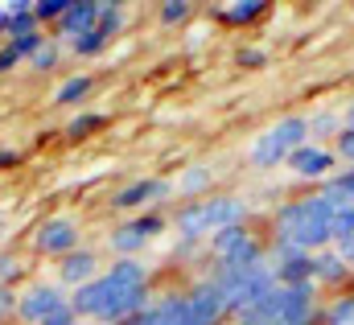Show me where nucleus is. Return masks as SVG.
I'll return each instance as SVG.
<instances>
[{"label": "nucleus", "instance_id": "nucleus-1", "mask_svg": "<svg viewBox=\"0 0 354 325\" xmlns=\"http://www.w3.org/2000/svg\"><path fill=\"white\" fill-rule=\"evenodd\" d=\"M153 301V284H149V268L140 259H111L91 284L71 292V309L79 313V322L91 325H124L136 313H145Z\"/></svg>", "mask_w": 354, "mask_h": 325}, {"label": "nucleus", "instance_id": "nucleus-2", "mask_svg": "<svg viewBox=\"0 0 354 325\" xmlns=\"http://www.w3.org/2000/svg\"><path fill=\"white\" fill-rule=\"evenodd\" d=\"M334 202L313 189V194H297V198H284L276 210H272V243H288L301 247L309 255L334 247Z\"/></svg>", "mask_w": 354, "mask_h": 325}, {"label": "nucleus", "instance_id": "nucleus-3", "mask_svg": "<svg viewBox=\"0 0 354 325\" xmlns=\"http://www.w3.org/2000/svg\"><path fill=\"white\" fill-rule=\"evenodd\" d=\"M227 317L231 313H227L218 288L202 276V280H194L181 292L174 288V292L153 297L145 313H136L132 322H124V325H223Z\"/></svg>", "mask_w": 354, "mask_h": 325}, {"label": "nucleus", "instance_id": "nucleus-4", "mask_svg": "<svg viewBox=\"0 0 354 325\" xmlns=\"http://www.w3.org/2000/svg\"><path fill=\"white\" fill-rule=\"evenodd\" d=\"M235 223H252V206L235 194H210L206 202H181L169 214V227L181 235V243L189 247H198L214 231L235 227Z\"/></svg>", "mask_w": 354, "mask_h": 325}, {"label": "nucleus", "instance_id": "nucleus-5", "mask_svg": "<svg viewBox=\"0 0 354 325\" xmlns=\"http://www.w3.org/2000/svg\"><path fill=\"white\" fill-rule=\"evenodd\" d=\"M243 322L256 325H317L322 317V288L305 284V288H272L264 301L248 313H239Z\"/></svg>", "mask_w": 354, "mask_h": 325}, {"label": "nucleus", "instance_id": "nucleus-6", "mask_svg": "<svg viewBox=\"0 0 354 325\" xmlns=\"http://www.w3.org/2000/svg\"><path fill=\"white\" fill-rule=\"evenodd\" d=\"M206 280L218 288V297H223V305H227V313H231V317H239V313L256 309L268 292L276 288V276H272L268 259H264V263H256V268H231V272L210 268V276H206Z\"/></svg>", "mask_w": 354, "mask_h": 325}, {"label": "nucleus", "instance_id": "nucleus-7", "mask_svg": "<svg viewBox=\"0 0 354 325\" xmlns=\"http://www.w3.org/2000/svg\"><path fill=\"white\" fill-rule=\"evenodd\" d=\"M301 145H309V115H280L272 128H264L252 149H248V165L252 169H276L284 165Z\"/></svg>", "mask_w": 354, "mask_h": 325}, {"label": "nucleus", "instance_id": "nucleus-8", "mask_svg": "<svg viewBox=\"0 0 354 325\" xmlns=\"http://www.w3.org/2000/svg\"><path fill=\"white\" fill-rule=\"evenodd\" d=\"M169 231V214L165 210H145L136 219H120L111 231H107V251L115 259H136L153 239H161Z\"/></svg>", "mask_w": 354, "mask_h": 325}, {"label": "nucleus", "instance_id": "nucleus-9", "mask_svg": "<svg viewBox=\"0 0 354 325\" xmlns=\"http://www.w3.org/2000/svg\"><path fill=\"white\" fill-rule=\"evenodd\" d=\"M174 198V181L169 177H132L128 185H120L111 194V210L115 214H145V210H161V202Z\"/></svg>", "mask_w": 354, "mask_h": 325}, {"label": "nucleus", "instance_id": "nucleus-10", "mask_svg": "<svg viewBox=\"0 0 354 325\" xmlns=\"http://www.w3.org/2000/svg\"><path fill=\"white\" fill-rule=\"evenodd\" d=\"M62 305H71V292L58 280H29L17 292V325H41Z\"/></svg>", "mask_w": 354, "mask_h": 325}, {"label": "nucleus", "instance_id": "nucleus-11", "mask_svg": "<svg viewBox=\"0 0 354 325\" xmlns=\"http://www.w3.org/2000/svg\"><path fill=\"white\" fill-rule=\"evenodd\" d=\"M71 251H79V223L71 214H50V219L37 223V231H33V255L58 263Z\"/></svg>", "mask_w": 354, "mask_h": 325}, {"label": "nucleus", "instance_id": "nucleus-12", "mask_svg": "<svg viewBox=\"0 0 354 325\" xmlns=\"http://www.w3.org/2000/svg\"><path fill=\"white\" fill-rule=\"evenodd\" d=\"M268 268L280 288H305L313 284V255L288 243H268Z\"/></svg>", "mask_w": 354, "mask_h": 325}, {"label": "nucleus", "instance_id": "nucleus-13", "mask_svg": "<svg viewBox=\"0 0 354 325\" xmlns=\"http://www.w3.org/2000/svg\"><path fill=\"white\" fill-rule=\"evenodd\" d=\"M284 165H288V173H292L297 181H317V185H322L326 177L338 173V153H334L330 145H313V140H309V145H301Z\"/></svg>", "mask_w": 354, "mask_h": 325}, {"label": "nucleus", "instance_id": "nucleus-14", "mask_svg": "<svg viewBox=\"0 0 354 325\" xmlns=\"http://www.w3.org/2000/svg\"><path fill=\"white\" fill-rule=\"evenodd\" d=\"M99 272H103V251H95V247H79V251H71V255H62V259L54 263V280H58L66 292L91 284Z\"/></svg>", "mask_w": 354, "mask_h": 325}, {"label": "nucleus", "instance_id": "nucleus-15", "mask_svg": "<svg viewBox=\"0 0 354 325\" xmlns=\"http://www.w3.org/2000/svg\"><path fill=\"white\" fill-rule=\"evenodd\" d=\"M272 4L268 0H231V4H214L210 21L227 25V29H256L260 21H268Z\"/></svg>", "mask_w": 354, "mask_h": 325}, {"label": "nucleus", "instance_id": "nucleus-16", "mask_svg": "<svg viewBox=\"0 0 354 325\" xmlns=\"http://www.w3.org/2000/svg\"><path fill=\"white\" fill-rule=\"evenodd\" d=\"M95 21H99V0H71V8L62 12V21L54 25V41L71 46L75 37H83V33L95 29Z\"/></svg>", "mask_w": 354, "mask_h": 325}, {"label": "nucleus", "instance_id": "nucleus-17", "mask_svg": "<svg viewBox=\"0 0 354 325\" xmlns=\"http://www.w3.org/2000/svg\"><path fill=\"white\" fill-rule=\"evenodd\" d=\"M313 284L330 288V292H346V284H354V268L342 263V255L334 247H326L313 255Z\"/></svg>", "mask_w": 354, "mask_h": 325}, {"label": "nucleus", "instance_id": "nucleus-18", "mask_svg": "<svg viewBox=\"0 0 354 325\" xmlns=\"http://www.w3.org/2000/svg\"><path fill=\"white\" fill-rule=\"evenodd\" d=\"M214 181H218V173H214L210 165H189V169L177 173L174 194L181 202H206V198L214 194Z\"/></svg>", "mask_w": 354, "mask_h": 325}, {"label": "nucleus", "instance_id": "nucleus-19", "mask_svg": "<svg viewBox=\"0 0 354 325\" xmlns=\"http://www.w3.org/2000/svg\"><path fill=\"white\" fill-rule=\"evenodd\" d=\"M91 95H95V75H87V71H79V75H66V79L54 86V95H50V103L54 107H83Z\"/></svg>", "mask_w": 354, "mask_h": 325}, {"label": "nucleus", "instance_id": "nucleus-20", "mask_svg": "<svg viewBox=\"0 0 354 325\" xmlns=\"http://www.w3.org/2000/svg\"><path fill=\"white\" fill-rule=\"evenodd\" d=\"M29 33H41V21H37L33 4H29V0L8 4V8H4V41H8V37H29Z\"/></svg>", "mask_w": 354, "mask_h": 325}, {"label": "nucleus", "instance_id": "nucleus-21", "mask_svg": "<svg viewBox=\"0 0 354 325\" xmlns=\"http://www.w3.org/2000/svg\"><path fill=\"white\" fill-rule=\"evenodd\" d=\"M107 124H111V120H107L103 111H75V120H66V124H62V140L83 145V140H91V136H99Z\"/></svg>", "mask_w": 354, "mask_h": 325}, {"label": "nucleus", "instance_id": "nucleus-22", "mask_svg": "<svg viewBox=\"0 0 354 325\" xmlns=\"http://www.w3.org/2000/svg\"><path fill=\"white\" fill-rule=\"evenodd\" d=\"M317 325H354V288L334 292L330 301H322V317Z\"/></svg>", "mask_w": 354, "mask_h": 325}, {"label": "nucleus", "instance_id": "nucleus-23", "mask_svg": "<svg viewBox=\"0 0 354 325\" xmlns=\"http://www.w3.org/2000/svg\"><path fill=\"white\" fill-rule=\"evenodd\" d=\"M338 132H342V111H313L309 115V140L313 145H330L334 149Z\"/></svg>", "mask_w": 354, "mask_h": 325}, {"label": "nucleus", "instance_id": "nucleus-24", "mask_svg": "<svg viewBox=\"0 0 354 325\" xmlns=\"http://www.w3.org/2000/svg\"><path fill=\"white\" fill-rule=\"evenodd\" d=\"M334 206H354V169L346 165V169H338L334 177H326L322 185H317Z\"/></svg>", "mask_w": 354, "mask_h": 325}, {"label": "nucleus", "instance_id": "nucleus-25", "mask_svg": "<svg viewBox=\"0 0 354 325\" xmlns=\"http://www.w3.org/2000/svg\"><path fill=\"white\" fill-rule=\"evenodd\" d=\"M95 29H99L107 41H115V37L128 29V8H124V4H99V21H95Z\"/></svg>", "mask_w": 354, "mask_h": 325}, {"label": "nucleus", "instance_id": "nucleus-26", "mask_svg": "<svg viewBox=\"0 0 354 325\" xmlns=\"http://www.w3.org/2000/svg\"><path fill=\"white\" fill-rule=\"evenodd\" d=\"M111 50V41L99 33V29H91V33H83V37H75L71 46H66V54L71 58H103Z\"/></svg>", "mask_w": 354, "mask_h": 325}, {"label": "nucleus", "instance_id": "nucleus-27", "mask_svg": "<svg viewBox=\"0 0 354 325\" xmlns=\"http://www.w3.org/2000/svg\"><path fill=\"white\" fill-rule=\"evenodd\" d=\"M194 12H198V4H189V0H165V4L157 8V17H161L165 29H181V25H189Z\"/></svg>", "mask_w": 354, "mask_h": 325}, {"label": "nucleus", "instance_id": "nucleus-28", "mask_svg": "<svg viewBox=\"0 0 354 325\" xmlns=\"http://www.w3.org/2000/svg\"><path fill=\"white\" fill-rule=\"evenodd\" d=\"M62 58H66V46L50 37V41H46L41 50H37V58H33L29 66H33L37 75H50V71H58V66H62Z\"/></svg>", "mask_w": 354, "mask_h": 325}, {"label": "nucleus", "instance_id": "nucleus-29", "mask_svg": "<svg viewBox=\"0 0 354 325\" xmlns=\"http://www.w3.org/2000/svg\"><path fill=\"white\" fill-rule=\"evenodd\" d=\"M29 276V268H25V259L17 255V251H8V247H0V284H21Z\"/></svg>", "mask_w": 354, "mask_h": 325}, {"label": "nucleus", "instance_id": "nucleus-30", "mask_svg": "<svg viewBox=\"0 0 354 325\" xmlns=\"http://www.w3.org/2000/svg\"><path fill=\"white\" fill-rule=\"evenodd\" d=\"M235 66H239V71H264L268 50L264 46H239V50H235Z\"/></svg>", "mask_w": 354, "mask_h": 325}, {"label": "nucleus", "instance_id": "nucleus-31", "mask_svg": "<svg viewBox=\"0 0 354 325\" xmlns=\"http://www.w3.org/2000/svg\"><path fill=\"white\" fill-rule=\"evenodd\" d=\"M66 8H71V0H37V4H33V12H37L41 29H46V25L54 29V25L62 21V12H66Z\"/></svg>", "mask_w": 354, "mask_h": 325}, {"label": "nucleus", "instance_id": "nucleus-32", "mask_svg": "<svg viewBox=\"0 0 354 325\" xmlns=\"http://www.w3.org/2000/svg\"><path fill=\"white\" fill-rule=\"evenodd\" d=\"M354 235V206H338L334 210V243Z\"/></svg>", "mask_w": 354, "mask_h": 325}, {"label": "nucleus", "instance_id": "nucleus-33", "mask_svg": "<svg viewBox=\"0 0 354 325\" xmlns=\"http://www.w3.org/2000/svg\"><path fill=\"white\" fill-rule=\"evenodd\" d=\"M0 325H17V288L0 284Z\"/></svg>", "mask_w": 354, "mask_h": 325}, {"label": "nucleus", "instance_id": "nucleus-34", "mask_svg": "<svg viewBox=\"0 0 354 325\" xmlns=\"http://www.w3.org/2000/svg\"><path fill=\"white\" fill-rule=\"evenodd\" d=\"M21 161H25V153H21V149H12V145H0V173L17 169Z\"/></svg>", "mask_w": 354, "mask_h": 325}, {"label": "nucleus", "instance_id": "nucleus-35", "mask_svg": "<svg viewBox=\"0 0 354 325\" xmlns=\"http://www.w3.org/2000/svg\"><path fill=\"white\" fill-rule=\"evenodd\" d=\"M41 325H83V322H79V313H75L71 305H62V309H58L54 317H46Z\"/></svg>", "mask_w": 354, "mask_h": 325}, {"label": "nucleus", "instance_id": "nucleus-36", "mask_svg": "<svg viewBox=\"0 0 354 325\" xmlns=\"http://www.w3.org/2000/svg\"><path fill=\"white\" fill-rule=\"evenodd\" d=\"M17 66H21V62L12 58V50H8V46H0V75H12Z\"/></svg>", "mask_w": 354, "mask_h": 325}, {"label": "nucleus", "instance_id": "nucleus-37", "mask_svg": "<svg viewBox=\"0 0 354 325\" xmlns=\"http://www.w3.org/2000/svg\"><path fill=\"white\" fill-rule=\"evenodd\" d=\"M334 251L342 255V263H351V268H354V235H351V239H338V243H334Z\"/></svg>", "mask_w": 354, "mask_h": 325}, {"label": "nucleus", "instance_id": "nucleus-38", "mask_svg": "<svg viewBox=\"0 0 354 325\" xmlns=\"http://www.w3.org/2000/svg\"><path fill=\"white\" fill-rule=\"evenodd\" d=\"M342 124H354V99L346 103V111H342Z\"/></svg>", "mask_w": 354, "mask_h": 325}, {"label": "nucleus", "instance_id": "nucleus-39", "mask_svg": "<svg viewBox=\"0 0 354 325\" xmlns=\"http://www.w3.org/2000/svg\"><path fill=\"white\" fill-rule=\"evenodd\" d=\"M227 325H256V322H243V317H231Z\"/></svg>", "mask_w": 354, "mask_h": 325}, {"label": "nucleus", "instance_id": "nucleus-40", "mask_svg": "<svg viewBox=\"0 0 354 325\" xmlns=\"http://www.w3.org/2000/svg\"><path fill=\"white\" fill-rule=\"evenodd\" d=\"M0 37H4V4H0Z\"/></svg>", "mask_w": 354, "mask_h": 325}, {"label": "nucleus", "instance_id": "nucleus-41", "mask_svg": "<svg viewBox=\"0 0 354 325\" xmlns=\"http://www.w3.org/2000/svg\"><path fill=\"white\" fill-rule=\"evenodd\" d=\"M351 169H354V161H351Z\"/></svg>", "mask_w": 354, "mask_h": 325}, {"label": "nucleus", "instance_id": "nucleus-42", "mask_svg": "<svg viewBox=\"0 0 354 325\" xmlns=\"http://www.w3.org/2000/svg\"><path fill=\"white\" fill-rule=\"evenodd\" d=\"M0 231H4V227H0Z\"/></svg>", "mask_w": 354, "mask_h": 325}]
</instances>
